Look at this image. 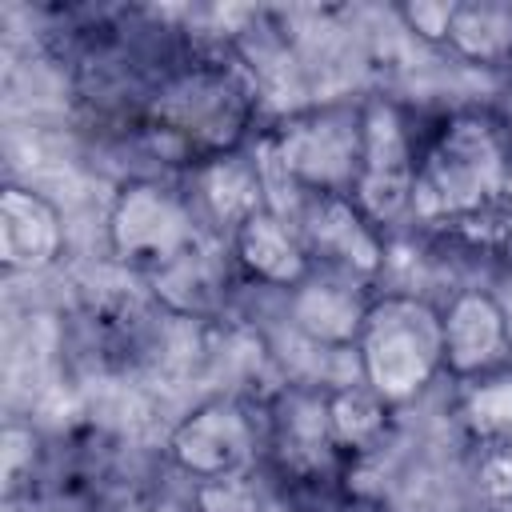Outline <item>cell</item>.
I'll return each instance as SVG.
<instances>
[{
	"instance_id": "cell-11",
	"label": "cell",
	"mask_w": 512,
	"mask_h": 512,
	"mask_svg": "<svg viewBox=\"0 0 512 512\" xmlns=\"http://www.w3.org/2000/svg\"><path fill=\"white\" fill-rule=\"evenodd\" d=\"M308 240H312V248H320V252H328V256H336V260H348V264H356V268H376V260H380V248H376V240L368 236V228L352 216V208L348 204H340V200H320L312 212H308Z\"/></svg>"
},
{
	"instance_id": "cell-3",
	"label": "cell",
	"mask_w": 512,
	"mask_h": 512,
	"mask_svg": "<svg viewBox=\"0 0 512 512\" xmlns=\"http://www.w3.org/2000/svg\"><path fill=\"white\" fill-rule=\"evenodd\" d=\"M412 160L408 140L400 128V116L392 104L376 100L364 112L360 124V172H356V196L368 216L388 220L412 200Z\"/></svg>"
},
{
	"instance_id": "cell-14",
	"label": "cell",
	"mask_w": 512,
	"mask_h": 512,
	"mask_svg": "<svg viewBox=\"0 0 512 512\" xmlns=\"http://www.w3.org/2000/svg\"><path fill=\"white\" fill-rule=\"evenodd\" d=\"M328 420H332V436L348 440V444H364L376 428H380V404L376 396L348 388L328 404Z\"/></svg>"
},
{
	"instance_id": "cell-2",
	"label": "cell",
	"mask_w": 512,
	"mask_h": 512,
	"mask_svg": "<svg viewBox=\"0 0 512 512\" xmlns=\"http://www.w3.org/2000/svg\"><path fill=\"white\" fill-rule=\"evenodd\" d=\"M504 176L508 168L496 136L480 120H456L416 172L412 200L424 216L472 212L504 188Z\"/></svg>"
},
{
	"instance_id": "cell-7",
	"label": "cell",
	"mask_w": 512,
	"mask_h": 512,
	"mask_svg": "<svg viewBox=\"0 0 512 512\" xmlns=\"http://www.w3.org/2000/svg\"><path fill=\"white\" fill-rule=\"evenodd\" d=\"M440 324H444V360L456 372H480L496 364L508 348L504 312L492 296H480V292L460 296Z\"/></svg>"
},
{
	"instance_id": "cell-15",
	"label": "cell",
	"mask_w": 512,
	"mask_h": 512,
	"mask_svg": "<svg viewBox=\"0 0 512 512\" xmlns=\"http://www.w3.org/2000/svg\"><path fill=\"white\" fill-rule=\"evenodd\" d=\"M468 416H472V424L480 432H504V436H512V380L484 384L472 396Z\"/></svg>"
},
{
	"instance_id": "cell-6",
	"label": "cell",
	"mask_w": 512,
	"mask_h": 512,
	"mask_svg": "<svg viewBox=\"0 0 512 512\" xmlns=\"http://www.w3.org/2000/svg\"><path fill=\"white\" fill-rule=\"evenodd\" d=\"M172 452L200 476H232L252 452V432L232 404H208L176 428Z\"/></svg>"
},
{
	"instance_id": "cell-10",
	"label": "cell",
	"mask_w": 512,
	"mask_h": 512,
	"mask_svg": "<svg viewBox=\"0 0 512 512\" xmlns=\"http://www.w3.org/2000/svg\"><path fill=\"white\" fill-rule=\"evenodd\" d=\"M292 316L300 324V332H308L312 340L320 344H344L352 340L360 328H364V308L360 300L348 292V288H336V284H308L296 304H292Z\"/></svg>"
},
{
	"instance_id": "cell-1",
	"label": "cell",
	"mask_w": 512,
	"mask_h": 512,
	"mask_svg": "<svg viewBox=\"0 0 512 512\" xmlns=\"http://www.w3.org/2000/svg\"><path fill=\"white\" fill-rule=\"evenodd\" d=\"M444 360V324L420 300H384L364 316L360 364L364 380L384 400L412 396Z\"/></svg>"
},
{
	"instance_id": "cell-5",
	"label": "cell",
	"mask_w": 512,
	"mask_h": 512,
	"mask_svg": "<svg viewBox=\"0 0 512 512\" xmlns=\"http://www.w3.org/2000/svg\"><path fill=\"white\" fill-rule=\"evenodd\" d=\"M188 240L192 224L184 208L152 184L128 188L112 208V244L120 256L176 264L180 256H188Z\"/></svg>"
},
{
	"instance_id": "cell-17",
	"label": "cell",
	"mask_w": 512,
	"mask_h": 512,
	"mask_svg": "<svg viewBox=\"0 0 512 512\" xmlns=\"http://www.w3.org/2000/svg\"><path fill=\"white\" fill-rule=\"evenodd\" d=\"M0 444H4V448H0V460H4V480H16L20 464H24V460H32V432H24V428H8Z\"/></svg>"
},
{
	"instance_id": "cell-8",
	"label": "cell",
	"mask_w": 512,
	"mask_h": 512,
	"mask_svg": "<svg viewBox=\"0 0 512 512\" xmlns=\"http://www.w3.org/2000/svg\"><path fill=\"white\" fill-rule=\"evenodd\" d=\"M60 248V216L48 200L24 188L0 196V256L8 268H40Z\"/></svg>"
},
{
	"instance_id": "cell-4",
	"label": "cell",
	"mask_w": 512,
	"mask_h": 512,
	"mask_svg": "<svg viewBox=\"0 0 512 512\" xmlns=\"http://www.w3.org/2000/svg\"><path fill=\"white\" fill-rule=\"evenodd\" d=\"M360 124L352 112H316L288 124L276 144L300 184L340 188L360 172Z\"/></svg>"
},
{
	"instance_id": "cell-13",
	"label": "cell",
	"mask_w": 512,
	"mask_h": 512,
	"mask_svg": "<svg viewBox=\"0 0 512 512\" xmlns=\"http://www.w3.org/2000/svg\"><path fill=\"white\" fill-rule=\"evenodd\" d=\"M204 192L216 208L220 220H232V224H244L248 216L260 212V176L248 172L244 164L236 160H220L208 180H204Z\"/></svg>"
},
{
	"instance_id": "cell-18",
	"label": "cell",
	"mask_w": 512,
	"mask_h": 512,
	"mask_svg": "<svg viewBox=\"0 0 512 512\" xmlns=\"http://www.w3.org/2000/svg\"><path fill=\"white\" fill-rule=\"evenodd\" d=\"M496 304H500V312H504V328H508V344H512V284L504 288V296H500Z\"/></svg>"
},
{
	"instance_id": "cell-16",
	"label": "cell",
	"mask_w": 512,
	"mask_h": 512,
	"mask_svg": "<svg viewBox=\"0 0 512 512\" xmlns=\"http://www.w3.org/2000/svg\"><path fill=\"white\" fill-rule=\"evenodd\" d=\"M452 12H456V4H408L400 16L408 20V28H416L420 36H428V40H440V36H448V24H452Z\"/></svg>"
},
{
	"instance_id": "cell-20",
	"label": "cell",
	"mask_w": 512,
	"mask_h": 512,
	"mask_svg": "<svg viewBox=\"0 0 512 512\" xmlns=\"http://www.w3.org/2000/svg\"><path fill=\"white\" fill-rule=\"evenodd\" d=\"M336 512H356V508H336Z\"/></svg>"
},
{
	"instance_id": "cell-9",
	"label": "cell",
	"mask_w": 512,
	"mask_h": 512,
	"mask_svg": "<svg viewBox=\"0 0 512 512\" xmlns=\"http://www.w3.org/2000/svg\"><path fill=\"white\" fill-rule=\"evenodd\" d=\"M240 256L272 284H288L300 280L304 272V252L292 240L288 224L272 212H256L240 224Z\"/></svg>"
},
{
	"instance_id": "cell-12",
	"label": "cell",
	"mask_w": 512,
	"mask_h": 512,
	"mask_svg": "<svg viewBox=\"0 0 512 512\" xmlns=\"http://www.w3.org/2000/svg\"><path fill=\"white\" fill-rule=\"evenodd\" d=\"M448 40L468 60H500L512 52V8L508 4H456Z\"/></svg>"
},
{
	"instance_id": "cell-19",
	"label": "cell",
	"mask_w": 512,
	"mask_h": 512,
	"mask_svg": "<svg viewBox=\"0 0 512 512\" xmlns=\"http://www.w3.org/2000/svg\"><path fill=\"white\" fill-rule=\"evenodd\" d=\"M504 468H508V476H512V436H508V452H504Z\"/></svg>"
}]
</instances>
